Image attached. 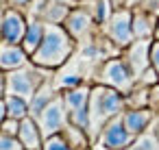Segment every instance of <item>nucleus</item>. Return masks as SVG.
Returning a JSON list of instances; mask_svg holds the SVG:
<instances>
[{
	"mask_svg": "<svg viewBox=\"0 0 159 150\" xmlns=\"http://www.w3.org/2000/svg\"><path fill=\"white\" fill-rule=\"evenodd\" d=\"M74 50H76V42L70 37V33L63 29V24H46L44 39H42L39 48L35 50V55L31 57V61L39 68L55 72L72 59Z\"/></svg>",
	"mask_w": 159,
	"mask_h": 150,
	"instance_id": "f257e3e1",
	"label": "nucleus"
},
{
	"mask_svg": "<svg viewBox=\"0 0 159 150\" xmlns=\"http://www.w3.org/2000/svg\"><path fill=\"white\" fill-rule=\"evenodd\" d=\"M87 111H89V139L92 143L98 139L102 126L122 115L126 111V98L124 94L107 87V85H100V83H94L92 85V91H89V104H87Z\"/></svg>",
	"mask_w": 159,
	"mask_h": 150,
	"instance_id": "f03ea898",
	"label": "nucleus"
},
{
	"mask_svg": "<svg viewBox=\"0 0 159 150\" xmlns=\"http://www.w3.org/2000/svg\"><path fill=\"white\" fill-rule=\"evenodd\" d=\"M50 78H52V70L39 68L33 61H29L24 68L7 72V96H20L24 100H31L35 91Z\"/></svg>",
	"mask_w": 159,
	"mask_h": 150,
	"instance_id": "7ed1b4c3",
	"label": "nucleus"
},
{
	"mask_svg": "<svg viewBox=\"0 0 159 150\" xmlns=\"http://www.w3.org/2000/svg\"><path fill=\"white\" fill-rule=\"evenodd\" d=\"M96 83L107 85V87H111V89H116V91H120V94L126 96L135 87L137 81H135L133 72L129 70L126 61L120 55V57H109L107 61L100 63V68L96 72Z\"/></svg>",
	"mask_w": 159,
	"mask_h": 150,
	"instance_id": "20e7f679",
	"label": "nucleus"
},
{
	"mask_svg": "<svg viewBox=\"0 0 159 150\" xmlns=\"http://www.w3.org/2000/svg\"><path fill=\"white\" fill-rule=\"evenodd\" d=\"M100 33L120 50H124L129 44L135 42L133 35V9L122 7V9H113L111 15L107 18V22L100 26Z\"/></svg>",
	"mask_w": 159,
	"mask_h": 150,
	"instance_id": "39448f33",
	"label": "nucleus"
},
{
	"mask_svg": "<svg viewBox=\"0 0 159 150\" xmlns=\"http://www.w3.org/2000/svg\"><path fill=\"white\" fill-rule=\"evenodd\" d=\"M63 29L70 33V37L76 42V44H85L89 39H94L98 33H100V24L96 22V18L85 9V7H74L66 22H63Z\"/></svg>",
	"mask_w": 159,
	"mask_h": 150,
	"instance_id": "423d86ee",
	"label": "nucleus"
},
{
	"mask_svg": "<svg viewBox=\"0 0 159 150\" xmlns=\"http://www.w3.org/2000/svg\"><path fill=\"white\" fill-rule=\"evenodd\" d=\"M35 122H37V126H39V130H42V135H44V139H46V137H52V135H59V133L63 130V126L70 122L68 109H66V102H63V96L57 94V96L48 102V107L37 115Z\"/></svg>",
	"mask_w": 159,
	"mask_h": 150,
	"instance_id": "0eeeda50",
	"label": "nucleus"
},
{
	"mask_svg": "<svg viewBox=\"0 0 159 150\" xmlns=\"http://www.w3.org/2000/svg\"><path fill=\"white\" fill-rule=\"evenodd\" d=\"M133 139L135 137L126 130V126L122 122V115H118V117L109 120L102 126V130H100L98 139L94 141V146H100L105 150H126L133 143Z\"/></svg>",
	"mask_w": 159,
	"mask_h": 150,
	"instance_id": "6e6552de",
	"label": "nucleus"
},
{
	"mask_svg": "<svg viewBox=\"0 0 159 150\" xmlns=\"http://www.w3.org/2000/svg\"><path fill=\"white\" fill-rule=\"evenodd\" d=\"M150 46H152V39H135L122 50V59L126 61L135 81L150 68Z\"/></svg>",
	"mask_w": 159,
	"mask_h": 150,
	"instance_id": "1a4fd4ad",
	"label": "nucleus"
},
{
	"mask_svg": "<svg viewBox=\"0 0 159 150\" xmlns=\"http://www.w3.org/2000/svg\"><path fill=\"white\" fill-rule=\"evenodd\" d=\"M29 26V18L22 11L9 9L5 11L2 24H0V42H7V44H22L24 33Z\"/></svg>",
	"mask_w": 159,
	"mask_h": 150,
	"instance_id": "9d476101",
	"label": "nucleus"
},
{
	"mask_svg": "<svg viewBox=\"0 0 159 150\" xmlns=\"http://www.w3.org/2000/svg\"><path fill=\"white\" fill-rule=\"evenodd\" d=\"M157 113L150 109V107H144V109H126L122 113V122L126 126V130L133 135V137H139L142 133L150 130L152 128V122H157Z\"/></svg>",
	"mask_w": 159,
	"mask_h": 150,
	"instance_id": "9b49d317",
	"label": "nucleus"
},
{
	"mask_svg": "<svg viewBox=\"0 0 159 150\" xmlns=\"http://www.w3.org/2000/svg\"><path fill=\"white\" fill-rule=\"evenodd\" d=\"M31 61L22 44H7L0 42V70L2 72H13L18 68H24Z\"/></svg>",
	"mask_w": 159,
	"mask_h": 150,
	"instance_id": "f8f14e48",
	"label": "nucleus"
},
{
	"mask_svg": "<svg viewBox=\"0 0 159 150\" xmlns=\"http://www.w3.org/2000/svg\"><path fill=\"white\" fill-rule=\"evenodd\" d=\"M89 91H92V85L87 83H81L72 89H66L61 91L63 96V102H66V109H68V117L76 111H85L87 104H89Z\"/></svg>",
	"mask_w": 159,
	"mask_h": 150,
	"instance_id": "ddd939ff",
	"label": "nucleus"
},
{
	"mask_svg": "<svg viewBox=\"0 0 159 150\" xmlns=\"http://www.w3.org/2000/svg\"><path fill=\"white\" fill-rule=\"evenodd\" d=\"M18 139L24 146V150H42V146H44V135L33 117H24L20 122Z\"/></svg>",
	"mask_w": 159,
	"mask_h": 150,
	"instance_id": "4468645a",
	"label": "nucleus"
},
{
	"mask_svg": "<svg viewBox=\"0 0 159 150\" xmlns=\"http://www.w3.org/2000/svg\"><path fill=\"white\" fill-rule=\"evenodd\" d=\"M57 94H61V91L55 87V81H52V78H50V81H46V83L35 91V96L29 100V117L37 120V115L48 107V102H50Z\"/></svg>",
	"mask_w": 159,
	"mask_h": 150,
	"instance_id": "2eb2a0df",
	"label": "nucleus"
},
{
	"mask_svg": "<svg viewBox=\"0 0 159 150\" xmlns=\"http://www.w3.org/2000/svg\"><path fill=\"white\" fill-rule=\"evenodd\" d=\"M44 33H46V24L37 18H29V26H26V33H24V39H22V48L26 50L29 57H33L35 50L39 48V44L44 39Z\"/></svg>",
	"mask_w": 159,
	"mask_h": 150,
	"instance_id": "dca6fc26",
	"label": "nucleus"
},
{
	"mask_svg": "<svg viewBox=\"0 0 159 150\" xmlns=\"http://www.w3.org/2000/svg\"><path fill=\"white\" fill-rule=\"evenodd\" d=\"M155 24L157 18L142 9H133V35L135 39H152L155 37Z\"/></svg>",
	"mask_w": 159,
	"mask_h": 150,
	"instance_id": "f3484780",
	"label": "nucleus"
},
{
	"mask_svg": "<svg viewBox=\"0 0 159 150\" xmlns=\"http://www.w3.org/2000/svg\"><path fill=\"white\" fill-rule=\"evenodd\" d=\"M59 135H61V137L68 141V146H72L74 150H92V146H94L92 139H89V135H87V130L74 126L72 122H68Z\"/></svg>",
	"mask_w": 159,
	"mask_h": 150,
	"instance_id": "a211bd4d",
	"label": "nucleus"
},
{
	"mask_svg": "<svg viewBox=\"0 0 159 150\" xmlns=\"http://www.w3.org/2000/svg\"><path fill=\"white\" fill-rule=\"evenodd\" d=\"M5 107H7V117H11V120L29 117V100H24L20 96H5Z\"/></svg>",
	"mask_w": 159,
	"mask_h": 150,
	"instance_id": "6ab92c4d",
	"label": "nucleus"
},
{
	"mask_svg": "<svg viewBox=\"0 0 159 150\" xmlns=\"http://www.w3.org/2000/svg\"><path fill=\"white\" fill-rule=\"evenodd\" d=\"M126 150H159V137H157L155 128H150V130L142 133L139 137H135L133 143Z\"/></svg>",
	"mask_w": 159,
	"mask_h": 150,
	"instance_id": "aec40b11",
	"label": "nucleus"
},
{
	"mask_svg": "<svg viewBox=\"0 0 159 150\" xmlns=\"http://www.w3.org/2000/svg\"><path fill=\"white\" fill-rule=\"evenodd\" d=\"M42 150H74V148L68 146V141H66L61 135H52V137H46V139H44Z\"/></svg>",
	"mask_w": 159,
	"mask_h": 150,
	"instance_id": "412c9836",
	"label": "nucleus"
},
{
	"mask_svg": "<svg viewBox=\"0 0 159 150\" xmlns=\"http://www.w3.org/2000/svg\"><path fill=\"white\" fill-rule=\"evenodd\" d=\"M0 150H24V146L20 143L18 137L7 135V133H0Z\"/></svg>",
	"mask_w": 159,
	"mask_h": 150,
	"instance_id": "4be33fe9",
	"label": "nucleus"
},
{
	"mask_svg": "<svg viewBox=\"0 0 159 150\" xmlns=\"http://www.w3.org/2000/svg\"><path fill=\"white\" fill-rule=\"evenodd\" d=\"M20 122H22V120H11V117H7V120L2 122V128H0V133H7V135H13V137H18Z\"/></svg>",
	"mask_w": 159,
	"mask_h": 150,
	"instance_id": "5701e85b",
	"label": "nucleus"
},
{
	"mask_svg": "<svg viewBox=\"0 0 159 150\" xmlns=\"http://www.w3.org/2000/svg\"><path fill=\"white\" fill-rule=\"evenodd\" d=\"M31 5H33V0H7V7H9V9H16V11H22L24 15L29 13V9H31Z\"/></svg>",
	"mask_w": 159,
	"mask_h": 150,
	"instance_id": "b1692460",
	"label": "nucleus"
},
{
	"mask_svg": "<svg viewBox=\"0 0 159 150\" xmlns=\"http://www.w3.org/2000/svg\"><path fill=\"white\" fill-rule=\"evenodd\" d=\"M150 68L157 72V78H159V42L152 39V46H150Z\"/></svg>",
	"mask_w": 159,
	"mask_h": 150,
	"instance_id": "393cba45",
	"label": "nucleus"
},
{
	"mask_svg": "<svg viewBox=\"0 0 159 150\" xmlns=\"http://www.w3.org/2000/svg\"><path fill=\"white\" fill-rule=\"evenodd\" d=\"M155 113H159V85H155L152 87V91H150V104H148Z\"/></svg>",
	"mask_w": 159,
	"mask_h": 150,
	"instance_id": "a878e982",
	"label": "nucleus"
},
{
	"mask_svg": "<svg viewBox=\"0 0 159 150\" xmlns=\"http://www.w3.org/2000/svg\"><path fill=\"white\" fill-rule=\"evenodd\" d=\"M7 96V72L0 70V98Z\"/></svg>",
	"mask_w": 159,
	"mask_h": 150,
	"instance_id": "bb28decb",
	"label": "nucleus"
},
{
	"mask_svg": "<svg viewBox=\"0 0 159 150\" xmlns=\"http://www.w3.org/2000/svg\"><path fill=\"white\" fill-rule=\"evenodd\" d=\"M5 120H7V107H5V98H0V128H2Z\"/></svg>",
	"mask_w": 159,
	"mask_h": 150,
	"instance_id": "cd10ccee",
	"label": "nucleus"
},
{
	"mask_svg": "<svg viewBox=\"0 0 159 150\" xmlns=\"http://www.w3.org/2000/svg\"><path fill=\"white\" fill-rule=\"evenodd\" d=\"M48 2H59V5H68V7H79V0H48Z\"/></svg>",
	"mask_w": 159,
	"mask_h": 150,
	"instance_id": "c85d7f7f",
	"label": "nucleus"
},
{
	"mask_svg": "<svg viewBox=\"0 0 159 150\" xmlns=\"http://www.w3.org/2000/svg\"><path fill=\"white\" fill-rule=\"evenodd\" d=\"M152 39L159 42V18H157V24H155V37H152Z\"/></svg>",
	"mask_w": 159,
	"mask_h": 150,
	"instance_id": "c756f323",
	"label": "nucleus"
},
{
	"mask_svg": "<svg viewBox=\"0 0 159 150\" xmlns=\"http://www.w3.org/2000/svg\"><path fill=\"white\" fill-rule=\"evenodd\" d=\"M92 150H105V148H100V146H92Z\"/></svg>",
	"mask_w": 159,
	"mask_h": 150,
	"instance_id": "7c9ffc66",
	"label": "nucleus"
}]
</instances>
